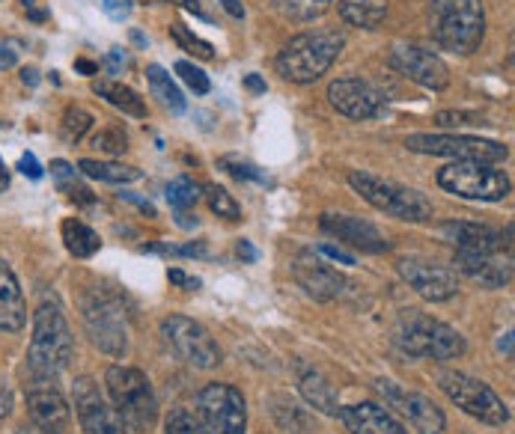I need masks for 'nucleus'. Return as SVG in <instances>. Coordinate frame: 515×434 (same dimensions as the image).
Here are the masks:
<instances>
[{"mask_svg":"<svg viewBox=\"0 0 515 434\" xmlns=\"http://www.w3.org/2000/svg\"><path fill=\"white\" fill-rule=\"evenodd\" d=\"M21 81L30 84V87H36L39 84V72L36 69H21Z\"/></svg>","mask_w":515,"mask_h":434,"instance_id":"obj_54","label":"nucleus"},{"mask_svg":"<svg viewBox=\"0 0 515 434\" xmlns=\"http://www.w3.org/2000/svg\"><path fill=\"white\" fill-rule=\"evenodd\" d=\"M245 87H248L251 93H265V90H268L265 81H262L259 75H248V78H245Z\"/></svg>","mask_w":515,"mask_h":434,"instance_id":"obj_52","label":"nucleus"},{"mask_svg":"<svg viewBox=\"0 0 515 434\" xmlns=\"http://www.w3.org/2000/svg\"><path fill=\"white\" fill-rule=\"evenodd\" d=\"M292 277L295 283L304 289L307 298L319 301V304H328V301H337L343 295V274L337 268H331L316 250H301L292 262Z\"/></svg>","mask_w":515,"mask_h":434,"instance_id":"obj_17","label":"nucleus"},{"mask_svg":"<svg viewBox=\"0 0 515 434\" xmlns=\"http://www.w3.org/2000/svg\"><path fill=\"white\" fill-rule=\"evenodd\" d=\"M221 6L233 15V18H245L248 12H245V6L239 3V0H221Z\"/></svg>","mask_w":515,"mask_h":434,"instance_id":"obj_51","label":"nucleus"},{"mask_svg":"<svg viewBox=\"0 0 515 434\" xmlns=\"http://www.w3.org/2000/svg\"><path fill=\"white\" fill-rule=\"evenodd\" d=\"M349 185L355 188V194H361L373 209L385 212V215L396 217V220H408V223H423L432 220V200L414 188L396 185L390 179L373 176V173H349Z\"/></svg>","mask_w":515,"mask_h":434,"instance_id":"obj_7","label":"nucleus"},{"mask_svg":"<svg viewBox=\"0 0 515 434\" xmlns=\"http://www.w3.org/2000/svg\"><path fill=\"white\" fill-rule=\"evenodd\" d=\"M441 232L453 241V265L456 271L468 274V277H480L489 262L498 253H513V241L486 226V223H468V220H450L441 226Z\"/></svg>","mask_w":515,"mask_h":434,"instance_id":"obj_6","label":"nucleus"},{"mask_svg":"<svg viewBox=\"0 0 515 434\" xmlns=\"http://www.w3.org/2000/svg\"><path fill=\"white\" fill-rule=\"evenodd\" d=\"M51 176H54V182H57L60 194H66L72 203H78V206H93V194H90V188L81 182V173H78L69 161H63V158L51 161Z\"/></svg>","mask_w":515,"mask_h":434,"instance_id":"obj_30","label":"nucleus"},{"mask_svg":"<svg viewBox=\"0 0 515 434\" xmlns=\"http://www.w3.org/2000/svg\"><path fill=\"white\" fill-rule=\"evenodd\" d=\"M75 69H78V72H84V75H96V72H99V66H96V63H90V60H78V63H75Z\"/></svg>","mask_w":515,"mask_h":434,"instance_id":"obj_53","label":"nucleus"},{"mask_svg":"<svg viewBox=\"0 0 515 434\" xmlns=\"http://www.w3.org/2000/svg\"><path fill=\"white\" fill-rule=\"evenodd\" d=\"M21 3V9H24V15L30 18V21H36V24H45L51 15H48V9L39 3V0H18Z\"/></svg>","mask_w":515,"mask_h":434,"instance_id":"obj_44","label":"nucleus"},{"mask_svg":"<svg viewBox=\"0 0 515 434\" xmlns=\"http://www.w3.org/2000/svg\"><path fill=\"white\" fill-rule=\"evenodd\" d=\"M78 173L87 176V179L108 182V185H129V182H137L143 176L137 167H126V164H117V161H96V158L78 161Z\"/></svg>","mask_w":515,"mask_h":434,"instance_id":"obj_28","label":"nucleus"},{"mask_svg":"<svg viewBox=\"0 0 515 434\" xmlns=\"http://www.w3.org/2000/svg\"><path fill=\"white\" fill-rule=\"evenodd\" d=\"M123 200H129V203H134L143 215H149V217H155V206L149 203V200H140V197H134V194H120Z\"/></svg>","mask_w":515,"mask_h":434,"instance_id":"obj_49","label":"nucleus"},{"mask_svg":"<svg viewBox=\"0 0 515 434\" xmlns=\"http://www.w3.org/2000/svg\"><path fill=\"white\" fill-rule=\"evenodd\" d=\"M93 146L105 155H123L129 149V137L120 128H105L93 137Z\"/></svg>","mask_w":515,"mask_h":434,"instance_id":"obj_37","label":"nucleus"},{"mask_svg":"<svg viewBox=\"0 0 515 434\" xmlns=\"http://www.w3.org/2000/svg\"><path fill=\"white\" fill-rule=\"evenodd\" d=\"M9 185V173H6V164H3V158H0V191Z\"/></svg>","mask_w":515,"mask_h":434,"instance_id":"obj_58","label":"nucleus"},{"mask_svg":"<svg viewBox=\"0 0 515 434\" xmlns=\"http://www.w3.org/2000/svg\"><path fill=\"white\" fill-rule=\"evenodd\" d=\"M390 66H393L399 75H405L408 81H414V84H420V87H426V90H432V93H438V90H444V87L450 84V69H447V63H444L435 51H426V48H420V45H408V42L393 45V51H390Z\"/></svg>","mask_w":515,"mask_h":434,"instance_id":"obj_16","label":"nucleus"},{"mask_svg":"<svg viewBox=\"0 0 515 434\" xmlns=\"http://www.w3.org/2000/svg\"><path fill=\"white\" fill-rule=\"evenodd\" d=\"M27 411L33 417V426L45 432L63 434L69 429V405L54 387H36L27 393Z\"/></svg>","mask_w":515,"mask_h":434,"instance_id":"obj_21","label":"nucleus"},{"mask_svg":"<svg viewBox=\"0 0 515 434\" xmlns=\"http://www.w3.org/2000/svg\"><path fill=\"white\" fill-rule=\"evenodd\" d=\"M334 0H274V9L289 18V21H298V24H307V21H316L322 18L328 9H331Z\"/></svg>","mask_w":515,"mask_h":434,"instance_id":"obj_31","label":"nucleus"},{"mask_svg":"<svg viewBox=\"0 0 515 434\" xmlns=\"http://www.w3.org/2000/svg\"><path fill=\"white\" fill-rule=\"evenodd\" d=\"M102 9L111 21H126L134 9V0H102Z\"/></svg>","mask_w":515,"mask_h":434,"instance_id":"obj_42","label":"nucleus"},{"mask_svg":"<svg viewBox=\"0 0 515 434\" xmlns=\"http://www.w3.org/2000/svg\"><path fill=\"white\" fill-rule=\"evenodd\" d=\"M435 122L444 128H462V125H483V116L465 113V110H441V113H435Z\"/></svg>","mask_w":515,"mask_h":434,"instance_id":"obj_38","label":"nucleus"},{"mask_svg":"<svg viewBox=\"0 0 515 434\" xmlns=\"http://www.w3.org/2000/svg\"><path fill=\"white\" fill-rule=\"evenodd\" d=\"M167 277H170V283H176V286L200 289V280H197V277H188V274H185V271H179V268H170V271H167Z\"/></svg>","mask_w":515,"mask_h":434,"instance_id":"obj_47","label":"nucleus"},{"mask_svg":"<svg viewBox=\"0 0 515 434\" xmlns=\"http://www.w3.org/2000/svg\"><path fill=\"white\" fill-rule=\"evenodd\" d=\"M441 390L468 417H474V420H480L486 426H507L510 423L507 402L486 381H480V378H471L465 372H444L441 375Z\"/></svg>","mask_w":515,"mask_h":434,"instance_id":"obj_11","label":"nucleus"},{"mask_svg":"<svg viewBox=\"0 0 515 434\" xmlns=\"http://www.w3.org/2000/svg\"><path fill=\"white\" fill-rule=\"evenodd\" d=\"M176 75L197 93V96H206L209 90H212V81H209V75L203 72V69H197L194 63H188V60H179L176 63Z\"/></svg>","mask_w":515,"mask_h":434,"instance_id":"obj_36","label":"nucleus"},{"mask_svg":"<svg viewBox=\"0 0 515 434\" xmlns=\"http://www.w3.org/2000/svg\"><path fill=\"white\" fill-rule=\"evenodd\" d=\"M197 429L200 434H245L248 405L242 390L224 381L206 384L197 396Z\"/></svg>","mask_w":515,"mask_h":434,"instance_id":"obj_9","label":"nucleus"},{"mask_svg":"<svg viewBox=\"0 0 515 434\" xmlns=\"http://www.w3.org/2000/svg\"><path fill=\"white\" fill-rule=\"evenodd\" d=\"M438 185L459 197V200H474V203H501L510 197L513 182L504 170L495 164H480V161H453L438 170Z\"/></svg>","mask_w":515,"mask_h":434,"instance_id":"obj_8","label":"nucleus"},{"mask_svg":"<svg viewBox=\"0 0 515 434\" xmlns=\"http://www.w3.org/2000/svg\"><path fill=\"white\" fill-rule=\"evenodd\" d=\"M346 36L340 30H307L292 36L274 60V69L283 81L292 84H316L343 54Z\"/></svg>","mask_w":515,"mask_h":434,"instance_id":"obj_1","label":"nucleus"},{"mask_svg":"<svg viewBox=\"0 0 515 434\" xmlns=\"http://www.w3.org/2000/svg\"><path fill=\"white\" fill-rule=\"evenodd\" d=\"M319 226L328 235H334L337 241H343V244H349V247H355L361 253H387L390 250V241H387L385 235L370 220H364V217L322 215Z\"/></svg>","mask_w":515,"mask_h":434,"instance_id":"obj_20","label":"nucleus"},{"mask_svg":"<svg viewBox=\"0 0 515 434\" xmlns=\"http://www.w3.org/2000/svg\"><path fill=\"white\" fill-rule=\"evenodd\" d=\"M298 390H301V396H304V402H307L310 408H316V411H322V414H328V417H337V414H340L337 390L331 387V381H328L319 369L298 363Z\"/></svg>","mask_w":515,"mask_h":434,"instance_id":"obj_24","label":"nucleus"},{"mask_svg":"<svg viewBox=\"0 0 515 434\" xmlns=\"http://www.w3.org/2000/svg\"><path fill=\"white\" fill-rule=\"evenodd\" d=\"M340 18L349 27H361V30H376L387 15V0H340L337 3Z\"/></svg>","mask_w":515,"mask_h":434,"instance_id":"obj_25","label":"nucleus"},{"mask_svg":"<svg viewBox=\"0 0 515 434\" xmlns=\"http://www.w3.org/2000/svg\"><path fill=\"white\" fill-rule=\"evenodd\" d=\"M396 271L420 298H426L432 304L450 301L459 292V277L447 265H438V262H429L420 256H405L396 262Z\"/></svg>","mask_w":515,"mask_h":434,"instance_id":"obj_14","label":"nucleus"},{"mask_svg":"<svg viewBox=\"0 0 515 434\" xmlns=\"http://www.w3.org/2000/svg\"><path fill=\"white\" fill-rule=\"evenodd\" d=\"M221 167H224L230 176H236L239 182H242V179H245V182H262V179H265L254 164L239 161V158H221Z\"/></svg>","mask_w":515,"mask_h":434,"instance_id":"obj_39","label":"nucleus"},{"mask_svg":"<svg viewBox=\"0 0 515 434\" xmlns=\"http://www.w3.org/2000/svg\"><path fill=\"white\" fill-rule=\"evenodd\" d=\"M170 3H179V6H185V9H191V12H200V0H170Z\"/></svg>","mask_w":515,"mask_h":434,"instance_id":"obj_56","label":"nucleus"},{"mask_svg":"<svg viewBox=\"0 0 515 434\" xmlns=\"http://www.w3.org/2000/svg\"><path fill=\"white\" fill-rule=\"evenodd\" d=\"M429 30L441 51L471 57L486 39L483 0H432Z\"/></svg>","mask_w":515,"mask_h":434,"instance_id":"obj_2","label":"nucleus"},{"mask_svg":"<svg viewBox=\"0 0 515 434\" xmlns=\"http://www.w3.org/2000/svg\"><path fill=\"white\" fill-rule=\"evenodd\" d=\"M27 325V304H24V292L18 286L15 271L0 262V330L6 333H18Z\"/></svg>","mask_w":515,"mask_h":434,"instance_id":"obj_23","label":"nucleus"},{"mask_svg":"<svg viewBox=\"0 0 515 434\" xmlns=\"http://www.w3.org/2000/svg\"><path fill=\"white\" fill-rule=\"evenodd\" d=\"M161 333H164L167 345L176 351V357L194 369H215L224 360L212 333L188 316H167L161 322Z\"/></svg>","mask_w":515,"mask_h":434,"instance_id":"obj_13","label":"nucleus"},{"mask_svg":"<svg viewBox=\"0 0 515 434\" xmlns=\"http://www.w3.org/2000/svg\"><path fill=\"white\" fill-rule=\"evenodd\" d=\"M376 387H379V393L385 396V402L390 408H396L408 423H411V429L420 434H441L444 432V426H447V417H444V411L435 405V402H429L426 396H420V393H405V390H399L393 381H376Z\"/></svg>","mask_w":515,"mask_h":434,"instance_id":"obj_19","label":"nucleus"},{"mask_svg":"<svg viewBox=\"0 0 515 434\" xmlns=\"http://www.w3.org/2000/svg\"><path fill=\"white\" fill-rule=\"evenodd\" d=\"M203 197L209 203V209L224 220H242V206L233 200V194L221 185H203Z\"/></svg>","mask_w":515,"mask_h":434,"instance_id":"obj_33","label":"nucleus"},{"mask_svg":"<svg viewBox=\"0 0 515 434\" xmlns=\"http://www.w3.org/2000/svg\"><path fill=\"white\" fill-rule=\"evenodd\" d=\"M498 348H501L507 357H513V333H504V336H501V342H498Z\"/></svg>","mask_w":515,"mask_h":434,"instance_id":"obj_55","label":"nucleus"},{"mask_svg":"<svg viewBox=\"0 0 515 434\" xmlns=\"http://www.w3.org/2000/svg\"><path fill=\"white\" fill-rule=\"evenodd\" d=\"M75 354V339L66 316L60 313L57 304H42L33 313V336H30V348H27V366L33 372V378L54 381L72 360Z\"/></svg>","mask_w":515,"mask_h":434,"instance_id":"obj_3","label":"nucleus"},{"mask_svg":"<svg viewBox=\"0 0 515 434\" xmlns=\"http://www.w3.org/2000/svg\"><path fill=\"white\" fill-rule=\"evenodd\" d=\"M328 102L331 108L349 119H376L385 113V93L376 90L370 81H361V78H337L331 87H328Z\"/></svg>","mask_w":515,"mask_h":434,"instance_id":"obj_18","label":"nucleus"},{"mask_svg":"<svg viewBox=\"0 0 515 434\" xmlns=\"http://www.w3.org/2000/svg\"><path fill=\"white\" fill-rule=\"evenodd\" d=\"M146 81H149V90H152V96L164 105V108L170 110V113H185L188 108V102H185V96H182V90L176 87V81L158 66V63H152V66H146Z\"/></svg>","mask_w":515,"mask_h":434,"instance_id":"obj_29","label":"nucleus"},{"mask_svg":"<svg viewBox=\"0 0 515 434\" xmlns=\"http://www.w3.org/2000/svg\"><path fill=\"white\" fill-rule=\"evenodd\" d=\"M18 170H21L27 179H33V182H39V179H42V173H45V170H42V164L36 161V155H33V152H24V155H21V161H18Z\"/></svg>","mask_w":515,"mask_h":434,"instance_id":"obj_43","label":"nucleus"},{"mask_svg":"<svg viewBox=\"0 0 515 434\" xmlns=\"http://www.w3.org/2000/svg\"><path fill=\"white\" fill-rule=\"evenodd\" d=\"M170 33H173V39H176L185 51H191L194 57H200V60H212V57H215L212 42L200 39V36H197V33H191L185 24H173V27H170Z\"/></svg>","mask_w":515,"mask_h":434,"instance_id":"obj_35","label":"nucleus"},{"mask_svg":"<svg viewBox=\"0 0 515 434\" xmlns=\"http://www.w3.org/2000/svg\"><path fill=\"white\" fill-rule=\"evenodd\" d=\"M105 384L111 393V402L117 414L123 417L126 429L131 432H152L158 423V399L152 390V381L131 366H108Z\"/></svg>","mask_w":515,"mask_h":434,"instance_id":"obj_4","label":"nucleus"},{"mask_svg":"<svg viewBox=\"0 0 515 434\" xmlns=\"http://www.w3.org/2000/svg\"><path fill=\"white\" fill-rule=\"evenodd\" d=\"M72 402H75V414L78 423L87 434H129L123 417L117 414V408H111L105 402V396L99 393V384L93 378H78L72 387Z\"/></svg>","mask_w":515,"mask_h":434,"instance_id":"obj_15","label":"nucleus"},{"mask_svg":"<svg viewBox=\"0 0 515 434\" xmlns=\"http://www.w3.org/2000/svg\"><path fill=\"white\" fill-rule=\"evenodd\" d=\"M316 253H325L328 259H334V262H340V265H355V256L346 253L343 247H334V244H319Z\"/></svg>","mask_w":515,"mask_h":434,"instance_id":"obj_45","label":"nucleus"},{"mask_svg":"<svg viewBox=\"0 0 515 434\" xmlns=\"http://www.w3.org/2000/svg\"><path fill=\"white\" fill-rule=\"evenodd\" d=\"M93 128V116L84 108H69L63 113V122H60V134L66 143H78L87 131Z\"/></svg>","mask_w":515,"mask_h":434,"instance_id":"obj_34","label":"nucleus"},{"mask_svg":"<svg viewBox=\"0 0 515 434\" xmlns=\"http://www.w3.org/2000/svg\"><path fill=\"white\" fill-rule=\"evenodd\" d=\"M396 345L408 357H429V360H456L468 351L465 336L456 327L429 319L417 310H408L396 327Z\"/></svg>","mask_w":515,"mask_h":434,"instance_id":"obj_5","label":"nucleus"},{"mask_svg":"<svg viewBox=\"0 0 515 434\" xmlns=\"http://www.w3.org/2000/svg\"><path fill=\"white\" fill-rule=\"evenodd\" d=\"M236 253H239V259H245V262H257V250H254V244L245 241V238L239 241V250H236Z\"/></svg>","mask_w":515,"mask_h":434,"instance_id":"obj_50","label":"nucleus"},{"mask_svg":"<svg viewBox=\"0 0 515 434\" xmlns=\"http://www.w3.org/2000/svg\"><path fill=\"white\" fill-rule=\"evenodd\" d=\"M123 66H126V51H123V48H111V51H108V60H105V69H108L111 75H120Z\"/></svg>","mask_w":515,"mask_h":434,"instance_id":"obj_46","label":"nucleus"},{"mask_svg":"<svg viewBox=\"0 0 515 434\" xmlns=\"http://www.w3.org/2000/svg\"><path fill=\"white\" fill-rule=\"evenodd\" d=\"M18 66V51L12 45H0V72H9Z\"/></svg>","mask_w":515,"mask_h":434,"instance_id":"obj_48","label":"nucleus"},{"mask_svg":"<svg viewBox=\"0 0 515 434\" xmlns=\"http://www.w3.org/2000/svg\"><path fill=\"white\" fill-rule=\"evenodd\" d=\"M405 146L420 155H438L453 161H480V164H501L510 158V146L498 140L468 137V134H411Z\"/></svg>","mask_w":515,"mask_h":434,"instance_id":"obj_10","label":"nucleus"},{"mask_svg":"<svg viewBox=\"0 0 515 434\" xmlns=\"http://www.w3.org/2000/svg\"><path fill=\"white\" fill-rule=\"evenodd\" d=\"M203 197V185L194 182L191 176H176L170 185H167V203L176 209V212H188L200 203Z\"/></svg>","mask_w":515,"mask_h":434,"instance_id":"obj_32","label":"nucleus"},{"mask_svg":"<svg viewBox=\"0 0 515 434\" xmlns=\"http://www.w3.org/2000/svg\"><path fill=\"white\" fill-rule=\"evenodd\" d=\"M93 93L99 99H105L111 108L123 110L126 116H134V119H143L146 116V102L131 87L120 84V81H93Z\"/></svg>","mask_w":515,"mask_h":434,"instance_id":"obj_27","label":"nucleus"},{"mask_svg":"<svg viewBox=\"0 0 515 434\" xmlns=\"http://www.w3.org/2000/svg\"><path fill=\"white\" fill-rule=\"evenodd\" d=\"M60 232H63L66 250H69L75 259H90V256H96L99 247H102V238H99L84 220H78V217H66L63 226H60Z\"/></svg>","mask_w":515,"mask_h":434,"instance_id":"obj_26","label":"nucleus"},{"mask_svg":"<svg viewBox=\"0 0 515 434\" xmlns=\"http://www.w3.org/2000/svg\"><path fill=\"white\" fill-rule=\"evenodd\" d=\"M15 434H54V432H45V429H39V426H21Z\"/></svg>","mask_w":515,"mask_h":434,"instance_id":"obj_57","label":"nucleus"},{"mask_svg":"<svg viewBox=\"0 0 515 434\" xmlns=\"http://www.w3.org/2000/svg\"><path fill=\"white\" fill-rule=\"evenodd\" d=\"M131 39H134L137 45H146V39H143V33H140V30H131Z\"/></svg>","mask_w":515,"mask_h":434,"instance_id":"obj_59","label":"nucleus"},{"mask_svg":"<svg viewBox=\"0 0 515 434\" xmlns=\"http://www.w3.org/2000/svg\"><path fill=\"white\" fill-rule=\"evenodd\" d=\"M143 250H155V253H167V256H206V244L194 241L185 247H170V244H155V247H143Z\"/></svg>","mask_w":515,"mask_h":434,"instance_id":"obj_41","label":"nucleus"},{"mask_svg":"<svg viewBox=\"0 0 515 434\" xmlns=\"http://www.w3.org/2000/svg\"><path fill=\"white\" fill-rule=\"evenodd\" d=\"M81 310H84V327L93 345H99L105 354L120 357L129 345V327H126V313L120 301L111 298L108 292H93L90 298H84Z\"/></svg>","mask_w":515,"mask_h":434,"instance_id":"obj_12","label":"nucleus"},{"mask_svg":"<svg viewBox=\"0 0 515 434\" xmlns=\"http://www.w3.org/2000/svg\"><path fill=\"white\" fill-rule=\"evenodd\" d=\"M346 429L352 434H408L402 429L399 420H393V414L376 405V402H361V405H349V408H340L337 414Z\"/></svg>","mask_w":515,"mask_h":434,"instance_id":"obj_22","label":"nucleus"},{"mask_svg":"<svg viewBox=\"0 0 515 434\" xmlns=\"http://www.w3.org/2000/svg\"><path fill=\"white\" fill-rule=\"evenodd\" d=\"M167 434H200L197 429V420L185 411V408H176V411H170V417H167Z\"/></svg>","mask_w":515,"mask_h":434,"instance_id":"obj_40","label":"nucleus"}]
</instances>
